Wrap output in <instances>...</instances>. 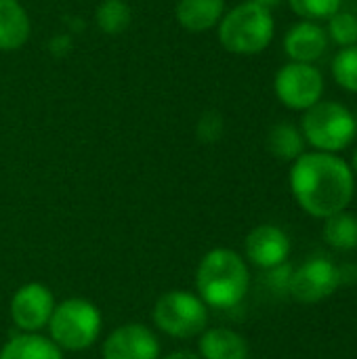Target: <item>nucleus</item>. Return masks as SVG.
Wrapping results in <instances>:
<instances>
[{"label": "nucleus", "mask_w": 357, "mask_h": 359, "mask_svg": "<svg viewBox=\"0 0 357 359\" xmlns=\"http://www.w3.org/2000/svg\"><path fill=\"white\" fill-rule=\"evenodd\" d=\"M290 189L307 215L328 219L351 204L356 175L337 154L305 151L290 166Z\"/></svg>", "instance_id": "nucleus-1"}, {"label": "nucleus", "mask_w": 357, "mask_h": 359, "mask_svg": "<svg viewBox=\"0 0 357 359\" xmlns=\"http://www.w3.org/2000/svg\"><path fill=\"white\" fill-rule=\"evenodd\" d=\"M250 288V271L231 248L208 250L196 269V294L213 309L238 307Z\"/></svg>", "instance_id": "nucleus-2"}, {"label": "nucleus", "mask_w": 357, "mask_h": 359, "mask_svg": "<svg viewBox=\"0 0 357 359\" xmlns=\"http://www.w3.org/2000/svg\"><path fill=\"white\" fill-rule=\"evenodd\" d=\"M276 32V21L269 8L257 2H242L219 21V42L234 55H259L263 53Z\"/></svg>", "instance_id": "nucleus-3"}, {"label": "nucleus", "mask_w": 357, "mask_h": 359, "mask_svg": "<svg viewBox=\"0 0 357 359\" xmlns=\"http://www.w3.org/2000/svg\"><path fill=\"white\" fill-rule=\"evenodd\" d=\"M46 328L50 341L61 351H84L97 343L103 328V316L95 303L72 297L55 305Z\"/></svg>", "instance_id": "nucleus-4"}, {"label": "nucleus", "mask_w": 357, "mask_h": 359, "mask_svg": "<svg viewBox=\"0 0 357 359\" xmlns=\"http://www.w3.org/2000/svg\"><path fill=\"white\" fill-rule=\"evenodd\" d=\"M301 133L316 151L339 154L356 141L357 120L343 103L318 101L305 109Z\"/></svg>", "instance_id": "nucleus-5"}, {"label": "nucleus", "mask_w": 357, "mask_h": 359, "mask_svg": "<svg viewBox=\"0 0 357 359\" xmlns=\"http://www.w3.org/2000/svg\"><path fill=\"white\" fill-rule=\"evenodd\" d=\"M151 320L158 330L173 339H194L208 326V307L196 292L177 288L158 297Z\"/></svg>", "instance_id": "nucleus-6"}, {"label": "nucleus", "mask_w": 357, "mask_h": 359, "mask_svg": "<svg viewBox=\"0 0 357 359\" xmlns=\"http://www.w3.org/2000/svg\"><path fill=\"white\" fill-rule=\"evenodd\" d=\"M276 97L288 109L305 111L324 95V76L314 63H297L290 61L278 69L274 80Z\"/></svg>", "instance_id": "nucleus-7"}, {"label": "nucleus", "mask_w": 357, "mask_h": 359, "mask_svg": "<svg viewBox=\"0 0 357 359\" xmlns=\"http://www.w3.org/2000/svg\"><path fill=\"white\" fill-rule=\"evenodd\" d=\"M339 286H341L339 265H335L324 257H318L305 261L299 269L292 271L288 294L299 303L311 305L332 297Z\"/></svg>", "instance_id": "nucleus-8"}, {"label": "nucleus", "mask_w": 357, "mask_h": 359, "mask_svg": "<svg viewBox=\"0 0 357 359\" xmlns=\"http://www.w3.org/2000/svg\"><path fill=\"white\" fill-rule=\"evenodd\" d=\"M57 301L46 284L29 282L15 290L11 299V320L21 332H40L48 326Z\"/></svg>", "instance_id": "nucleus-9"}, {"label": "nucleus", "mask_w": 357, "mask_h": 359, "mask_svg": "<svg viewBox=\"0 0 357 359\" xmlns=\"http://www.w3.org/2000/svg\"><path fill=\"white\" fill-rule=\"evenodd\" d=\"M103 359H160V341L145 324H122L112 330L101 347Z\"/></svg>", "instance_id": "nucleus-10"}, {"label": "nucleus", "mask_w": 357, "mask_h": 359, "mask_svg": "<svg viewBox=\"0 0 357 359\" xmlns=\"http://www.w3.org/2000/svg\"><path fill=\"white\" fill-rule=\"evenodd\" d=\"M246 259L259 269H274L288 261L290 238L276 225H257L244 240Z\"/></svg>", "instance_id": "nucleus-11"}, {"label": "nucleus", "mask_w": 357, "mask_h": 359, "mask_svg": "<svg viewBox=\"0 0 357 359\" xmlns=\"http://www.w3.org/2000/svg\"><path fill=\"white\" fill-rule=\"evenodd\" d=\"M328 34L316 21H299L284 36V50L290 61L316 63L328 48Z\"/></svg>", "instance_id": "nucleus-12"}, {"label": "nucleus", "mask_w": 357, "mask_h": 359, "mask_svg": "<svg viewBox=\"0 0 357 359\" xmlns=\"http://www.w3.org/2000/svg\"><path fill=\"white\" fill-rule=\"evenodd\" d=\"M246 339L231 328H206L198 341V355L202 359H248Z\"/></svg>", "instance_id": "nucleus-13"}, {"label": "nucleus", "mask_w": 357, "mask_h": 359, "mask_svg": "<svg viewBox=\"0 0 357 359\" xmlns=\"http://www.w3.org/2000/svg\"><path fill=\"white\" fill-rule=\"evenodd\" d=\"M225 15V0H179L175 17L179 25L191 34H202L219 25Z\"/></svg>", "instance_id": "nucleus-14"}, {"label": "nucleus", "mask_w": 357, "mask_h": 359, "mask_svg": "<svg viewBox=\"0 0 357 359\" xmlns=\"http://www.w3.org/2000/svg\"><path fill=\"white\" fill-rule=\"evenodd\" d=\"M29 15L19 0H0V50L21 48L29 38Z\"/></svg>", "instance_id": "nucleus-15"}, {"label": "nucleus", "mask_w": 357, "mask_h": 359, "mask_svg": "<svg viewBox=\"0 0 357 359\" xmlns=\"http://www.w3.org/2000/svg\"><path fill=\"white\" fill-rule=\"evenodd\" d=\"M0 359H63L61 349L38 332H21L0 349Z\"/></svg>", "instance_id": "nucleus-16"}, {"label": "nucleus", "mask_w": 357, "mask_h": 359, "mask_svg": "<svg viewBox=\"0 0 357 359\" xmlns=\"http://www.w3.org/2000/svg\"><path fill=\"white\" fill-rule=\"evenodd\" d=\"M267 149L284 162H295L305 154V137L301 128L290 122H280L271 126L267 135Z\"/></svg>", "instance_id": "nucleus-17"}, {"label": "nucleus", "mask_w": 357, "mask_h": 359, "mask_svg": "<svg viewBox=\"0 0 357 359\" xmlns=\"http://www.w3.org/2000/svg\"><path fill=\"white\" fill-rule=\"evenodd\" d=\"M324 242L337 250H356L357 248V217L343 210L324 219L322 227Z\"/></svg>", "instance_id": "nucleus-18"}, {"label": "nucleus", "mask_w": 357, "mask_h": 359, "mask_svg": "<svg viewBox=\"0 0 357 359\" xmlns=\"http://www.w3.org/2000/svg\"><path fill=\"white\" fill-rule=\"evenodd\" d=\"M97 27L107 36H118L130 25V8L126 0H103L95 13Z\"/></svg>", "instance_id": "nucleus-19"}, {"label": "nucleus", "mask_w": 357, "mask_h": 359, "mask_svg": "<svg viewBox=\"0 0 357 359\" xmlns=\"http://www.w3.org/2000/svg\"><path fill=\"white\" fill-rule=\"evenodd\" d=\"M326 34H328V40L339 44L341 48L357 44V15L351 11H343V8L337 11L328 19Z\"/></svg>", "instance_id": "nucleus-20"}, {"label": "nucleus", "mask_w": 357, "mask_h": 359, "mask_svg": "<svg viewBox=\"0 0 357 359\" xmlns=\"http://www.w3.org/2000/svg\"><path fill=\"white\" fill-rule=\"evenodd\" d=\"M332 76L341 88L357 93V44L341 48L332 59Z\"/></svg>", "instance_id": "nucleus-21"}, {"label": "nucleus", "mask_w": 357, "mask_h": 359, "mask_svg": "<svg viewBox=\"0 0 357 359\" xmlns=\"http://www.w3.org/2000/svg\"><path fill=\"white\" fill-rule=\"evenodd\" d=\"M290 8L303 21H328L337 11H341L343 0H288Z\"/></svg>", "instance_id": "nucleus-22"}, {"label": "nucleus", "mask_w": 357, "mask_h": 359, "mask_svg": "<svg viewBox=\"0 0 357 359\" xmlns=\"http://www.w3.org/2000/svg\"><path fill=\"white\" fill-rule=\"evenodd\" d=\"M196 130H198V139L202 143H215L223 135V118L217 111H206V114H202Z\"/></svg>", "instance_id": "nucleus-23"}, {"label": "nucleus", "mask_w": 357, "mask_h": 359, "mask_svg": "<svg viewBox=\"0 0 357 359\" xmlns=\"http://www.w3.org/2000/svg\"><path fill=\"white\" fill-rule=\"evenodd\" d=\"M292 271H295V269H292L288 263H284V265H280V267H274V269H269L267 282L271 284V288H274L276 292H288Z\"/></svg>", "instance_id": "nucleus-24"}, {"label": "nucleus", "mask_w": 357, "mask_h": 359, "mask_svg": "<svg viewBox=\"0 0 357 359\" xmlns=\"http://www.w3.org/2000/svg\"><path fill=\"white\" fill-rule=\"evenodd\" d=\"M162 359H202L198 353H194V351H187V349H179V351H173V353H168L166 358Z\"/></svg>", "instance_id": "nucleus-25"}, {"label": "nucleus", "mask_w": 357, "mask_h": 359, "mask_svg": "<svg viewBox=\"0 0 357 359\" xmlns=\"http://www.w3.org/2000/svg\"><path fill=\"white\" fill-rule=\"evenodd\" d=\"M250 2H257V4H261V6H265V8H274V6H278V4H282L284 0H250Z\"/></svg>", "instance_id": "nucleus-26"}, {"label": "nucleus", "mask_w": 357, "mask_h": 359, "mask_svg": "<svg viewBox=\"0 0 357 359\" xmlns=\"http://www.w3.org/2000/svg\"><path fill=\"white\" fill-rule=\"evenodd\" d=\"M351 170H353V175H357V149L353 151V162H351Z\"/></svg>", "instance_id": "nucleus-27"}]
</instances>
